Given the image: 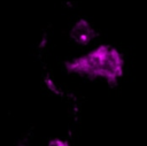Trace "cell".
I'll use <instances>...</instances> for the list:
<instances>
[{
    "instance_id": "cell-1",
    "label": "cell",
    "mask_w": 147,
    "mask_h": 146,
    "mask_svg": "<svg viewBox=\"0 0 147 146\" xmlns=\"http://www.w3.org/2000/svg\"><path fill=\"white\" fill-rule=\"evenodd\" d=\"M65 69L69 72L102 78L109 84H115L123 75L124 59L115 47L103 44L65 62Z\"/></svg>"
},
{
    "instance_id": "cell-2",
    "label": "cell",
    "mask_w": 147,
    "mask_h": 146,
    "mask_svg": "<svg viewBox=\"0 0 147 146\" xmlns=\"http://www.w3.org/2000/svg\"><path fill=\"white\" fill-rule=\"evenodd\" d=\"M95 36L94 29L85 18L77 20L70 30V37L78 45H88Z\"/></svg>"
}]
</instances>
